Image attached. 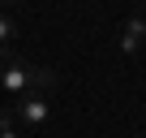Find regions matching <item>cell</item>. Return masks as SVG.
I'll return each mask as SVG.
<instances>
[{
    "instance_id": "6da1fadb",
    "label": "cell",
    "mask_w": 146,
    "mask_h": 138,
    "mask_svg": "<svg viewBox=\"0 0 146 138\" xmlns=\"http://www.w3.org/2000/svg\"><path fill=\"white\" fill-rule=\"evenodd\" d=\"M56 69H43L35 60H22L17 52L0 48V91L9 99H22V95H47L56 86Z\"/></svg>"
},
{
    "instance_id": "7a4b0ae2",
    "label": "cell",
    "mask_w": 146,
    "mask_h": 138,
    "mask_svg": "<svg viewBox=\"0 0 146 138\" xmlns=\"http://www.w3.org/2000/svg\"><path fill=\"white\" fill-rule=\"evenodd\" d=\"M9 117H13V125L43 129V125H47V117H52V99H47V95H22V99H13Z\"/></svg>"
},
{
    "instance_id": "3957f363",
    "label": "cell",
    "mask_w": 146,
    "mask_h": 138,
    "mask_svg": "<svg viewBox=\"0 0 146 138\" xmlns=\"http://www.w3.org/2000/svg\"><path fill=\"white\" fill-rule=\"evenodd\" d=\"M142 48H146V13H137V17H129L120 26V52L125 56H137Z\"/></svg>"
},
{
    "instance_id": "277c9868",
    "label": "cell",
    "mask_w": 146,
    "mask_h": 138,
    "mask_svg": "<svg viewBox=\"0 0 146 138\" xmlns=\"http://www.w3.org/2000/svg\"><path fill=\"white\" fill-rule=\"evenodd\" d=\"M17 35H22V17L13 9H0V48H9Z\"/></svg>"
},
{
    "instance_id": "5b68a950",
    "label": "cell",
    "mask_w": 146,
    "mask_h": 138,
    "mask_svg": "<svg viewBox=\"0 0 146 138\" xmlns=\"http://www.w3.org/2000/svg\"><path fill=\"white\" fill-rule=\"evenodd\" d=\"M0 138H22V134H17V125H13V117H9V112H5V117H0Z\"/></svg>"
},
{
    "instance_id": "8992f818",
    "label": "cell",
    "mask_w": 146,
    "mask_h": 138,
    "mask_svg": "<svg viewBox=\"0 0 146 138\" xmlns=\"http://www.w3.org/2000/svg\"><path fill=\"white\" fill-rule=\"evenodd\" d=\"M0 9H5V5H0Z\"/></svg>"
}]
</instances>
